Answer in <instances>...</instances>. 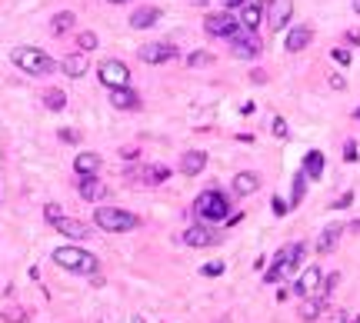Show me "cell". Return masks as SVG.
Wrapping results in <instances>:
<instances>
[{
    "label": "cell",
    "mask_w": 360,
    "mask_h": 323,
    "mask_svg": "<svg viewBox=\"0 0 360 323\" xmlns=\"http://www.w3.org/2000/svg\"><path fill=\"white\" fill-rule=\"evenodd\" d=\"M53 263L64 267V270H70V274H83V276L97 274V257L80 247H57L53 250Z\"/></svg>",
    "instance_id": "1"
},
{
    "label": "cell",
    "mask_w": 360,
    "mask_h": 323,
    "mask_svg": "<svg viewBox=\"0 0 360 323\" xmlns=\"http://www.w3.org/2000/svg\"><path fill=\"white\" fill-rule=\"evenodd\" d=\"M227 210H231V203H227V197L220 190H204L201 197L194 200V214L204 224H224L227 220Z\"/></svg>",
    "instance_id": "2"
},
{
    "label": "cell",
    "mask_w": 360,
    "mask_h": 323,
    "mask_svg": "<svg viewBox=\"0 0 360 323\" xmlns=\"http://www.w3.org/2000/svg\"><path fill=\"white\" fill-rule=\"evenodd\" d=\"M300 257H304V244H287V247L277 250V257H274V263L267 267V274H263V280L267 283H277V280H283V276L294 274V267L300 263Z\"/></svg>",
    "instance_id": "3"
},
{
    "label": "cell",
    "mask_w": 360,
    "mask_h": 323,
    "mask_svg": "<svg viewBox=\"0 0 360 323\" xmlns=\"http://www.w3.org/2000/svg\"><path fill=\"white\" fill-rule=\"evenodd\" d=\"M10 60H14L24 74H34V77H44V74H51L53 70V60L37 47H17L14 53H10Z\"/></svg>",
    "instance_id": "4"
},
{
    "label": "cell",
    "mask_w": 360,
    "mask_h": 323,
    "mask_svg": "<svg viewBox=\"0 0 360 323\" xmlns=\"http://www.w3.org/2000/svg\"><path fill=\"white\" fill-rule=\"evenodd\" d=\"M94 224L107 230V233H127L137 227V217L130 210H117V207H101L94 210Z\"/></svg>",
    "instance_id": "5"
},
{
    "label": "cell",
    "mask_w": 360,
    "mask_h": 323,
    "mask_svg": "<svg viewBox=\"0 0 360 323\" xmlns=\"http://www.w3.org/2000/svg\"><path fill=\"white\" fill-rule=\"evenodd\" d=\"M44 217H47V220H51V224L57 227V230H60L64 237H80V240H83V237H90V227L83 224V220H74V217H64L57 203H47Z\"/></svg>",
    "instance_id": "6"
},
{
    "label": "cell",
    "mask_w": 360,
    "mask_h": 323,
    "mask_svg": "<svg viewBox=\"0 0 360 323\" xmlns=\"http://www.w3.org/2000/svg\"><path fill=\"white\" fill-rule=\"evenodd\" d=\"M231 47H233V57L254 60V57H260V37L254 30H237L231 37Z\"/></svg>",
    "instance_id": "7"
},
{
    "label": "cell",
    "mask_w": 360,
    "mask_h": 323,
    "mask_svg": "<svg viewBox=\"0 0 360 323\" xmlns=\"http://www.w3.org/2000/svg\"><path fill=\"white\" fill-rule=\"evenodd\" d=\"M97 74H101L103 87H130V70L124 60H103Z\"/></svg>",
    "instance_id": "8"
},
{
    "label": "cell",
    "mask_w": 360,
    "mask_h": 323,
    "mask_svg": "<svg viewBox=\"0 0 360 323\" xmlns=\"http://www.w3.org/2000/svg\"><path fill=\"white\" fill-rule=\"evenodd\" d=\"M263 14H267V27L270 30H283L287 21L294 17V0H267Z\"/></svg>",
    "instance_id": "9"
},
{
    "label": "cell",
    "mask_w": 360,
    "mask_h": 323,
    "mask_svg": "<svg viewBox=\"0 0 360 323\" xmlns=\"http://www.w3.org/2000/svg\"><path fill=\"white\" fill-rule=\"evenodd\" d=\"M204 30L210 37H233L240 30V21L233 14H210L204 21Z\"/></svg>",
    "instance_id": "10"
},
{
    "label": "cell",
    "mask_w": 360,
    "mask_h": 323,
    "mask_svg": "<svg viewBox=\"0 0 360 323\" xmlns=\"http://www.w3.org/2000/svg\"><path fill=\"white\" fill-rule=\"evenodd\" d=\"M137 57L144 64H167V60L177 57V47L174 44H144V47L137 50Z\"/></svg>",
    "instance_id": "11"
},
{
    "label": "cell",
    "mask_w": 360,
    "mask_h": 323,
    "mask_svg": "<svg viewBox=\"0 0 360 323\" xmlns=\"http://www.w3.org/2000/svg\"><path fill=\"white\" fill-rule=\"evenodd\" d=\"M320 280H324V274H320V267H307L304 274H300V280L294 283V294L304 300V297H313L317 290H320Z\"/></svg>",
    "instance_id": "12"
},
{
    "label": "cell",
    "mask_w": 360,
    "mask_h": 323,
    "mask_svg": "<svg viewBox=\"0 0 360 323\" xmlns=\"http://www.w3.org/2000/svg\"><path fill=\"white\" fill-rule=\"evenodd\" d=\"M220 237L214 233V230H207V227H187L183 230V244L187 247H214Z\"/></svg>",
    "instance_id": "13"
},
{
    "label": "cell",
    "mask_w": 360,
    "mask_h": 323,
    "mask_svg": "<svg viewBox=\"0 0 360 323\" xmlns=\"http://www.w3.org/2000/svg\"><path fill=\"white\" fill-rule=\"evenodd\" d=\"M77 194H80L83 200H90V203H94V200H103V197H107V183H101V180H97V174H87V177H80Z\"/></svg>",
    "instance_id": "14"
},
{
    "label": "cell",
    "mask_w": 360,
    "mask_h": 323,
    "mask_svg": "<svg viewBox=\"0 0 360 323\" xmlns=\"http://www.w3.org/2000/svg\"><path fill=\"white\" fill-rule=\"evenodd\" d=\"M207 167V153L204 150H187L183 160H180V174L183 177H197Z\"/></svg>",
    "instance_id": "15"
},
{
    "label": "cell",
    "mask_w": 360,
    "mask_h": 323,
    "mask_svg": "<svg viewBox=\"0 0 360 323\" xmlns=\"http://www.w3.org/2000/svg\"><path fill=\"white\" fill-rule=\"evenodd\" d=\"M327 313V297H320V294H313V297H304L300 303V320H317V317H324Z\"/></svg>",
    "instance_id": "16"
},
{
    "label": "cell",
    "mask_w": 360,
    "mask_h": 323,
    "mask_svg": "<svg viewBox=\"0 0 360 323\" xmlns=\"http://www.w3.org/2000/svg\"><path fill=\"white\" fill-rule=\"evenodd\" d=\"M110 103L117 110H137L140 107V97L130 90V87H110Z\"/></svg>",
    "instance_id": "17"
},
{
    "label": "cell",
    "mask_w": 360,
    "mask_h": 323,
    "mask_svg": "<svg viewBox=\"0 0 360 323\" xmlns=\"http://www.w3.org/2000/svg\"><path fill=\"white\" fill-rule=\"evenodd\" d=\"M260 17H263V3H260V0H247V3L240 7V24H244V30H257Z\"/></svg>",
    "instance_id": "18"
},
{
    "label": "cell",
    "mask_w": 360,
    "mask_h": 323,
    "mask_svg": "<svg viewBox=\"0 0 360 323\" xmlns=\"http://www.w3.org/2000/svg\"><path fill=\"white\" fill-rule=\"evenodd\" d=\"M157 21H160V10H157V7H140V10L130 14V27H133V30H147V27H154Z\"/></svg>",
    "instance_id": "19"
},
{
    "label": "cell",
    "mask_w": 360,
    "mask_h": 323,
    "mask_svg": "<svg viewBox=\"0 0 360 323\" xmlns=\"http://www.w3.org/2000/svg\"><path fill=\"white\" fill-rule=\"evenodd\" d=\"M233 190H237L240 197H250V194H257V190H260V177L250 174V170L237 174V177H233Z\"/></svg>",
    "instance_id": "20"
},
{
    "label": "cell",
    "mask_w": 360,
    "mask_h": 323,
    "mask_svg": "<svg viewBox=\"0 0 360 323\" xmlns=\"http://www.w3.org/2000/svg\"><path fill=\"white\" fill-rule=\"evenodd\" d=\"M64 74L67 77H83L87 74V67H90V60H87V53L80 50V53H70V57H64Z\"/></svg>",
    "instance_id": "21"
},
{
    "label": "cell",
    "mask_w": 360,
    "mask_h": 323,
    "mask_svg": "<svg viewBox=\"0 0 360 323\" xmlns=\"http://www.w3.org/2000/svg\"><path fill=\"white\" fill-rule=\"evenodd\" d=\"M340 233H344V224H331V227H327V230L320 233V240H317V253H331V250H337Z\"/></svg>",
    "instance_id": "22"
},
{
    "label": "cell",
    "mask_w": 360,
    "mask_h": 323,
    "mask_svg": "<svg viewBox=\"0 0 360 323\" xmlns=\"http://www.w3.org/2000/svg\"><path fill=\"white\" fill-rule=\"evenodd\" d=\"M324 153L320 150H310L307 157H304V174H307V180H320L324 177Z\"/></svg>",
    "instance_id": "23"
},
{
    "label": "cell",
    "mask_w": 360,
    "mask_h": 323,
    "mask_svg": "<svg viewBox=\"0 0 360 323\" xmlns=\"http://www.w3.org/2000/svg\"><path fill=\"white\" fill-rule=\"evenodd\" d=\"M310 37H313V34H310V27H294V30L287 34V50H290V53L304 50L310 44Z\"/></svg>",
    "instance_id": "24"
},
{
    "label": "cell",
    "mask_w": 360,
    "mask_h": 323,
    "mask_svg": "<svg viewBox=\"0 0 360 323\" xmlns=\"http://www.w3.org/2000/svg\"><path fill=\"white\" fill-rule=\"evenodd\" d=\"M74 170H77L80 177L97 174V170H101V157H97V153H80L77 160H74Z\"/></svg>",
    "instance_id": "25"
},
{
    "label": "cell",
    "mask_w": 360,
    "mask_h": 323,
    "mask_svg": "<svg viewBox=\"0 0 360 323\" xmlns=\"http://www.w3.org/2000/svg\"><path fill=\"white\" fill-rule=\"evenodd\" d=\"M74 21H77V17H74L70 10H64V14H57V17L51 21V30L57 34V37H60V34H67V30L74 27Z\"/></svg>",
    "instance_id": "26"
},
{
    "label": "cell",
    "mask_w": 360,
    "mask_h": 323,
    "mask_svg": "<svg viewBox=\"0 0 360 323\" xmlns=\"http://www.w3.org/2000/svg\"><path fill=\"white\" fill-rule=\"evenodd\" d=\"M137 177H140L144 183H151V187H154V183H164V180L170 177V170H167V167H147V170H140Z\"/></svg>",
    "instance_id": "27"
},
{
    "label": "cell",
    "mask_w": 360,
    "mask_h": 323,
    "mask_svg": "<svg viewBox=\"0 0 360 323\" xmlns=\"http://www.w3.org/2000/svg\"><path fill=\"white\" fill-rule=\"evenodd\" d=\"M304 187H307V174L300 170V174L294 177V183H290V207H297L304 200Z\"/></svg>",
    "instance_id": "28"
},
{
    "label": "cell",
    "mask_w": 360,
    "mask_h": 323,
    "mask_svg": "<svg viewBox=\"0 0 360 323\" xmlns=\"http://www.w3.org/2000/svg\"><path fill=\"white\" fill-rule=\"evenodd\" d=\"M44 103H47V110H64V107H67V94L57 90V87H51V90L44 94Z\"/></svg>",
    "instance_id": "29"
},
{
    "label": "cell",
    "mask_w": 360,
    "mask_h": 323,
    "mask_svg": "<svg viewBox=\"0 0 360 323\" xmlns=\"http://www.w3.org/2000/svg\"><path fill=\"white\" fill-rule=\"evenodd\" d=\"M207 64H214V53H207V50H197L187 57V67H207Z\"/></svg>",
    "instance_id": "30"
},
{
    "label": "cell",
    "mask_w": 360,
    "mask_h": 323,
    "mask_svg": "<svg viewBox=\"0 0 360 323\" xmlns=\"http://www.w3.org/2000/svg\"><path fill=\"white\" fill-rule=\"evenodd\" d=\"M77 44H80V50H83V53H87V50H94V47H97V34L83 30V34L77 37Z\"/></svg>",
    "instance_id": "31"
},
{
    "label": "cell",
    "mask_w": 360,
    "mask_h": 323,
    "mask_svg": "<svg viewBox=\"0 0 360 323\" xmlns=\"http://www.w3.org/2000/svg\"><path fill=\"white\" fill-rule=\"evenodd\" d=\"M331 57H334L337 64H347V67H350V60H354V57H350V50H344V47H334V50H331Z\"/></svg>",
    "instance_id": "32"
},
{
    "label": "cell",
    "mask_w": 360,
    "mask_h": 323,
    "mask_svg": "<svg viewBox=\"0 0 360 323\" xmlns=\"http://www.w3.org/2000/svg\"><path fill=\"white\" fill-rule=\"evenodd\" d=\"M287 133H290V130H287V120H283V117H274V137L287 140Z\"/></svg>",
    "instance_id": "33"
},
{
    "label": "cell",
    "mask_w": 360,
    "mask_h": 323,
    "mask_svg": "<svg viewBox=\"0 0 360 323\" xmlns=\"http://www.w3.org/2000/svg\"><path fill=\"white\" fill-rule=\"evenodd\" d=\"M344 160H347V164H354V160H357V144H354V140H347V144H344Z\"/></svg>",
    "instance_id": "34"
},
{
    "label": "cell",
    "mask_w": 360,
    "mask_h": 323,
    "mask_svg": "<svg viewBox=\"0 0 360 323\" xmlns=\"http://www.w3.org/2000/svg\"><path fill=\"white\" fill-rule=\"evenodd\" d=\"M201 274L204 276H220L224 274V263H207V267H201Z\"/></svg>",
    "instance_id": "35"
},
{
    "label": "cell",
    "mask_w": 360,
    "mask_h": 323,
    "mask_svg": "<svg viewBox=\"0 0 360 323\" xmlns=\"http://www.w3.org/2000/svg\"><path fill=\"white\" fill-rule=\"evenodd\" d=\"M3 320L21 323V320H27V313H24V310H17V307H14V310H7V313H3Z\"/></svg>",
    "instance_id": "36"
},
{
    "label": "cell",
    "mask_w": 360,
    "mask_h": 323,
    "mask_svg": "<svg viewBox=\"0 0 360 323\" xmlns=\"http://www.w3.org/2000/svg\"><path fill=\"white\" fill-rule=\"evenodd\" d=\"M327 323H350V313H347V310H334V313L327 317Z\"/></svg>",
    "instance_id": "37"
},
{
    "label": "cell",
    "mask_w": 360,
    "mask_h": 323,
    "mask_svg": "<svg viewBox=\"0 0 360 323\" xmlns=\"http://www.w3.org/2000/svg\"><path fill=\"white\" fill-rule=\"evenodd\" d=\"M60 140H64V144H77L80 137H77V130H67V127H64V130H60Z\"/></svg>",
    "instance_id": "38"
},
{
    "label": "cell",
    "mask_w": 360,
    "mask_h": 323,
    "mask_svg": "<svg viewBox=\"0 0 360 323\" xmlns=\"http://www.w3.org/2000/svg\"><path fill=\"white\" fill-rule=\"evenodd\" d=\"M350 203H354V194L347 190V194H344V197H340V200L334 203V210H344V207H350Z\"/></svg>",
    "instance_id": "39"
},
{
    "label": "cell",
    "mask_w": 360,
    "mask_h": 323,
    "mask_svg": "<svg viewBox=\"0 0 360 323\" xmlns=\"http://www.w3.org/2000/svg\"><path fill=\"white\" fill-rule=\"evenodd\" d=\"M274 214H277V217H283V214H287V203H283L281 197H274Z\"/></svg>",
    "instance_id": "40"
},
{
    "label": "cell",
    "mask_w": 360,
    "mask_h": 323,
    "mask_svg": "<svg viewBox=\"0 0 360 323\" xmlns=\"http://www.w3.org/2000/svg\"><path fill=\"white\" fill-rule=\"evenodd\" d=\"M220 3H224V7H227V10H240V7H244V3H247V0H220Z\"/></svg>",
    "instance_id": "41"
},
{
    "label": "cell",
    "mask_w": 360,
    "mask_h": 323,
    "mask_svg": "<svg viewBox=\"0 0 360 323\" xmlns=\"http://www.w3.org/2000/svg\"><path fill=\"white\" fill-rule=\"evenodd\" d=\"M331 87H334V90H344L347 83H344V77H340V74H334V77H331Z\"/></svg>",
    "instance_id": "42"
},
{
    "label": "cell",
    "mask_w": 360,
    "mask_h": 323,
    "mask_svg": "<svg viewBox=\"0 0 360 323\" xmlns=\"http://www.w3.org/2000/svg\"><path fill=\"white\" fill-rule=\"evenodd\" d=\"M250 80H254V83H263V80H267V74H263V70H254V74H250Z\"/></svg>",
    "instance_id": "43"
},
{
    "label": "cell",
    "mask_w": 360,
    "mask_h": 323,
    "mask_svg": "<svg viewBox=\"0 0 360 323\" xmlns=\"http://www.w3.org/2000/svg\"><path fill=\"white\" fill-rule=\"evenodd\" d=\"M344 230H350V233H360V220H357V224H350V227H344Z\"/></svg>",
    "instance_id": "44"
},
{
    "label": "cell",
    "mask_w": 360,
    "mask_h": 323,
    "mask_svg": "<svg viewBox=\"0 0 360 323\" xmlns=\"http://www.w3.org/2000/svg\"><path fill=\"white\" fill-rule=\"evenodd\" d=\"M350 323H360V313H350Z\"/></svg>",
    "instance_id": "45"
},
{
    "label": "cell",
    "mask_w": 360,
    "mask_h": 323,
    "mask_svg": "<svg viewBox=\"0 0 360 323\" xmlns=\"http://www.w3.org/2000/svg\"><path fill=\"white\" fill-rule=\"evenodd\" d=\"M354 120H360V107H357V110H354Z\"/></svg>",
    "instance_id": "46"
},
{
    "label": "cell",
    "mask_w": 360,
    "mask_h": 323,
    "mask_svg": "<svg viewBox=\"0 0 360 323\" xmlns=\"http://www.w3.org/2000/svg\"><path fill=\"white\" fill-rule=\"evenodd\" d=\"M354 10H357V14H360V0H354Z\"/></svg>",
    "instance_id": "47"
},
{
    "label": "cell",
    "mask_w": 360,
    "mask_h": 323,
    "mask_svg": "<svg viewBox=\"0 0 360 323\" xmlns=\"http://www.w3.org/2000/svg\"><path fill=\"white\" fill-rule=\"evenodd\" d=\"M110 3H124V0H110Z\"/></svg>",
    "instance_id": "48"
}]
</instances>
